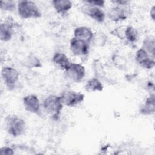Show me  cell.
I'll return each mask as SVG.
<instances>
[{"label":"cell","mask_w":155,"mask_h":155,"mask_svg":"<svg viewBox=\"0 0 155 155\" xmlns=\"http://www.w3.org/2000/svg\"><path fill=\"white\" fill-rule=\"evenodd\" d=\"M124 36L130 42H136L138 38L137 31L132 26H128L126 27L124 31Z\"/></svg>","instance_id":"d6986e66"},{"label":"cell","mask_w":155,"mask_h":155,"mask_svg":"<svg viewBox=\"0 0 155 155\" xmlns=\"http://www.w3.org/2000/svg\"><path fill=\"white\" fill-rule=\"evenodd\" d=\"M1 74L7 87L10 90L13 89L19 78L18 71L11 67H4L2 68Z\"/></svg>","instance_id":"277c9868"},{"label":"cell","mask_w":155,"mask_h":155,"mask_svg":"<svg viewBox=\"0 0 155 155\" xmlns=\"http://www.w3.org/2000/svg\"><path fill=\"white\" fill-rule=\"evenodd\" d=\"M89 43L73 37L70 41V50L76 56H85L89 53Z\"/></svg>","instance_id":"52a82bcc"},{"label":"cell","mask_w":155,"mask_h":155,"mask_svg":"<svg viewBox=\"0 0 155 155\" xmlns=\"http://www.w3.org/2000/svg\"><path fill=\"white\" fill-rule=\"evenodd\" d=\"M93 36L91 30L87 27H79L74 31V37L75 38L84 41L89 44L93 40Z\"/></svg>","instance_id":"7c38bea8"},{"label":"cell","mask_w":155,"mask_h":155,"mask_svg":"<svg viewBox=\"0 0 155 155\" xmlns=\"http://www.w3.org/2000/svg\"><path fill=\"white\" fill-rule=\"evenodd\" d=\"M14 153H15L13 150L12 148L8 147H2L0 150V154L1 155H12Z\"/></svg>","instance_id":"7402d4cb"},{"label":"cell","mask_w":155,"mask_h":155,"mask_svg":"<svg viewBox=\"0 0 155 155\" xmlns=\"http://www.w3.org/2000/svg\"><path fill=\"white\" fill-rule=\"evenodd\" d=\"M154 95L153 94L146 99L144 104L140 107L139 112L143 115H151L154 113Z\"/></svg>","instance_id":"2e32d148"},{"label":"cell","mask_w":155,"mask_h":155,"mask_svg":"<svg viewBox=\"0 0 155 155\" xmlns=\"http://www.w3.org/2000/svg\"><path fill=\"white\" fill-rule=\"evenodd\" d=\"M83 11L87 15L99 23H102L105 20V14L99 7L88 4L83 8Z\"/></svg>","instance_id":"8fae6325"},{"label":"cell","mask_w":155,"mask_h":155,"mask_svg":"<svg viewBox=\"0 0 155 155\" xmlns=\"http://www.w3.org/2000/svg\"><path fill=\"white\" fill-rule=\"evenodd\" d=\"M14 24V21L10 17L1 24L0 37L2 41L8 42L11 39L13 35Z\"/></svg>","instance_id":"30bf717a"},{"label":"cell","mask_w":155,"mask_h":155,"mask_svg":"<svg viewBox=\"0 0 155 155\" xmlns=\"http://www.w3.org/2000/svg\"><path fill=\"white\" fill-rule=\"evenodd\" d=\"M17 7L19 15L23 19L38 18L41 16L39 9L33 1H20Z\"/></svg>","instance_id":"7a4b0ae2"},{"label":"cell","mask_w":155,"mask_h":155,"mask_svg":"<svg viewBox=\"0 0 155 155\" xmlns=\"http://www.w3.org/2000/svg\"><path fill=\"white\" fill-rule=\"evenodd\" d=\"M135 59L136 62L143 68L151 69L154 67L155 62L154 58H151L150 55L142 48L137 51Z\"/></svg>","instance_id":"ba28073f"},{"label":"cell","mask_w":155,"mask_h":155,"mask_svg":"<svg viewBox=\"0 0 155 155\" xmlns=\"http://www.w3.org/2000/svg\"><path fill=\"white\" fill-rule=\"evenodd\" d=\"M7 132L13 137L20 136L24 134L26 125L22 119L16 116H8L5 119Z\"/></svg>","instance_id":"3957f363"},{"label":"cell","mask_w":155,"mask_h":155,"mask_svg":"<svg viewBox=\"0 0 155 155\" xmlns=\"http://www.w3.org/2000/svg\"><path fill=\"white\" fill-rule=\"evenodd\" d=\"M108 16L111 21L118 22L127 19L128 12L126 10V9L120 7V6H116L111 8L109 10Z\"/></svg>","instance_id":"4fadbf2b"},{"label":"cell","mask_w":155,"mask_h":155,"mask_svg":"<svg viewBox=\"0 0 155 155\" xmlns=\"http://www.w3.org/2000/svg\"><path fill=\"white\" fill-rule=\"evenodd\" d=\"M154 14H155V12H154V6H153L152 8L150 10V16L151 17V19L153 20H154Z\"/></svg>","instance_id":"603a6c76"},{"label":"cell","mask_w":155,"mask_h":155,"mask_svg":"<svg viewBox=\"0 0 155 155\" xmlns=\"http://www.w3.org/2000/svg\"><path fill=\"white\" fill-rule=\"evenodd\" d=\"M85 88L88 92H95L102 91L104 87L102 84L97 78H93L87 81Z\"/></svg>","instance_id":"e0dca14e"},{"label":"cell","mask_w":155,"mask_h":155,"mask_svg":"<svg viewBox=\"0 0 155 155\" xmlns=\"http://www.w3.org/2000/svg\"><path fill=\"white\" fill-rule=\"evenodd\" d=\"M154 38L148 37L145 38L143 42L142 49H143L148 54H151L153 57L154 54Z\"/></svg>","instance_id":"ac0fdd59"},{"label":"cell","mask_w":155,"mask_h":155,"mask_svg":"<svg viewBox=\"0 0 155 155\" xmlns=\"http://www.w3.org/2000/svg\"><path fill=\"white\" fill-rule=\"evenodd\" d=\"M60 97L63 105L74 107L84 101V95L74 91H66L61 94Z\"/></svg>","instance_id":"8992f818"},{"label":"cell","mask_w":155,"mask_h":155,"mask_svg":"<svg viewBox=\"0 0 155 155\" xmlns=\"http://www.w3.org/2000/svg\"><path fill=\"white\" fill-rule=\"evenodd\" d=\"M23 105L25 110L33 114H38L40 111V102L37 96L29 94L23 98Z\"/></svg>","instance_id":"9c48e42d"},{"label":"cell","mask_w":155,"mask_h":155,"mask_svg":"<svg viewBox=\"0 0 155 155\" xmlns=\"http://www.w3.org/2000/svg\"><path fill=\"white\" fill-rule=\"evenodd\" d=\"M53 62L58 67L65 71L71 64L68 57L62 53H56L53 57Z\"/></svg>","instance_id":"9a60e30c"},{"label":"cell","mask_w":155,"mask_h":155,"mask_svg":"<svg viewBox=\"0 0 155 155\" xmlns=\"http://www.w3.org/2000/svg\"><path fill=\"white\" fill-rule=\"evenodd\" d=\"M1 9L4 11H13L15 8V3L12 1H1Z\"/></svg>","instance_id":"ffe728a7"},{"label":"cell","mask_w":155,"mask_h":155,"mask_svg":"<svg viewBox=\"0 0 155 155\" xmlns=\"http://www.w3.org/2000/svg\"><path fill=\"white\" fill-rule=\"evenodd\" d=\"M65 76L68 79L76 83L80 82L85 75V67L79 64H71L65 71Z\"/></svg>","instance_id":"5b68a950"},{"label":"cell","mask_w":155,"mask_h":155,"mask_svg":"<svg viewBox=\"0 0 155 155\" xmlns=\"http://www.w3.org/2000/svg\"><path fill=\"white\" fill-rule=\"evenodd\" d=\"M63 105L60 96L53 94L47 96L42 103L44 111L54 119L58 118Z\"/></svg>","instance_id":"6da1fadb"},{"label":"cell","mask_w":155,"mask_h":155,"mask_svg":"<svg viewBox=\"0 0 155 155\" xmlns=\"http://www.w3.org/2000/svg\"><path fill=\"white\" fill-rule=\"evenodd\" d=\"M52 4L57 13L65 15L72 7L73 4L69 0H54L52 1Z\"/></svg>","instance_id":"5bb4252c"},{"label":"cell","mask_w":155,"mask_h":155,"mask_svg":"<svg viewBox=\"0 0 155 155\" xmlns=\"http://www.w3.org/2000/svg\"><path fill=\"white\" fill-rule=\"evenodd\" d=\"M86 4L94 7H97L99 8L104 7L105 5V1L103 0H96V1H84Z\"/></svg>","instance_id":"44dd1931"}]
</instances>
